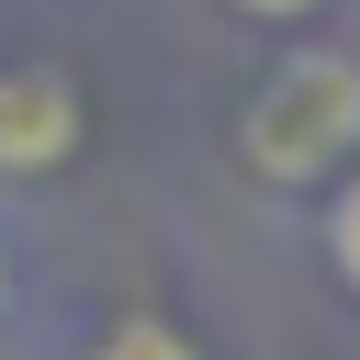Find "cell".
<instances>
[{
  "label": "cell",
  "mask_w": 360,
  "mask_h": 360,
  "mask_svg": "<svg viewBox=\"0 0 360 360\" xmlns=\"http://www.w3.org/2000/svg\"><path fill=\"white\" fill-rule=\"evenodd\" d=\"M326 248H338V270H349V292H360V169H349V191H338V214H326Z\"/></svg>",
  "instance_id": "obj_3"
},
{
  "label": "cell",
  "mask_w": 360,
  "mask_h": 360,
  "mask_svg": "<svg viewBox=\"0 0 360 360\" xmlns=\"http://www.w3.org/2000/svg\"><path fill=\"white\" fill-rule=\"evenodd\" d=\"M236 11H315V0H236Z\"/></svg>",
  "instance_id": "obj_4"
},
{
  "label": "cell",
  "mask_w": 360,
  "mask_h": 360,
  "mask_svg": "<svg viewBox=\"0 0 360 360\" xmlns=\"http://www.w3.org/2000/svg\"><path fill=\"white\" fill-rule=\"evenodd\" d=\"M68 146H79V90L45 68L0 79V169H56Z\"/></svg>",
  "instance_id": "obj_1"
},
{
  "label": "cell",
  "mask_w": 360,
  "mask_h": 360,
  "mask_svg": "<svg viewBox=\"0 0 360 360\" xmlns=\"http://www.w3.org/2000/svg\"><path fill=\"white\" fill-rule=\"evenodd\" d=\"M90 360H202L180 326H158V315H124V326H101V349Z\"/></svg>",
  "instance_id": "obj_2"
}]
</instances>
